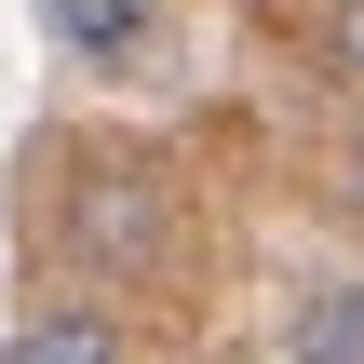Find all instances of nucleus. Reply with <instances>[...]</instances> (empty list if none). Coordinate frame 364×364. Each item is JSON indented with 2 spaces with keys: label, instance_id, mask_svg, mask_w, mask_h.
I'll return each mask as SVG.
<instances>
[{
  "label": "nucleus",
  "instance_id": "f257e3e1",
  "mask_svg": "<svg viewBox=\"0 0 364 364\" xmlns=\"http://www.w3.org/2000/svg\"><path fill=\"white\" fill-rule=\"evenodd\" d=\"M54 230H68V270L81 284H162L189 257V203H176L162 162H81L68 203H54Z\"/></svg>",
  "mask_w": 364,
  "mask_h": 364
},
{
  "label": "nucleus",
  "instance_id": "f03ea898",
  "mask_svg": "<svg viewBox=\"0 0 364 364\" xmlns=\"http://www.w3.org/2000/svg\"><path fill=\"white\" fill-rule=\"evenodd\" d=\"M41 41H54L68 68L122 81V68H149V54H162V0H41Z\"/></svg>",
  "mask_w": 364,
  "mask_h": 364
},
{
  "label": "nucleus",
  "instance_id": "7ed1b4c3",
  "mask_svg": "<svg viewBox=\"0 0 364 364\" xmlns=\"http://www.w3.org/2000/svg\"><path fill=\"white\" fill-rule=\"evenodd\" d=\"M0 364H135V338H122V311L54 297V311H27V324L0 338Z\"/></svg>",
  "mask_w": 364,
  "mask_h": 364
},
{
  "label": "nucleus",
  "instance_id": "20e7f679",
  "mask_svg": "<svg viewBox=\"0 0 364 364\" xmlns=\"http://www.w3.org/2000/svg\"><path fill=\"white\" fill-rule=\"evenodd\" d=\"M284 364H364V270L311 284V297L284 311Z\"/></svg>",
  "mask_w": 364,
  "mask_h": 364
},
{
  "label": "nucleus",
  "instance_id": "39448f33",
  "mask_svg": "<svg viewBox=\"0 0 364 364\" xmlns=\"http://www.w3.org/2000/svg\"><path fill=\"white\" fill-rule=\"evenodd\" d=\"M324 54H338V81H364V0H338V14H324Z\"/></svg>",
  "mask_w": 364,
  "mask_h": 364
},
{
  "label": "nucleus",
  "instance_id": "423d86ee",
  "mask_svg": "<svg viewBox=\"0 0 364 364\" xmlns=\"http://www.w3.org/2000/svg\"><path fill=\"white\" fill-rule=\"evenodd\" d=\"M338 176H351V203H364V135H351V162H338Z\"/></svg>",
  "mask_w": 364,
  "mask_h": 364
}]
</instances>
